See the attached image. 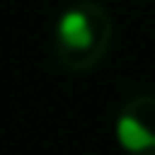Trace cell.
I'll list each match as a JSON object with an SVG mask.
<instances>
[{
  "instance_id": "cell-1",
  "label": "cell",
  "mask_w": 155,
  "mask_h": 155,
  "mask_svg": "<svg viewBox=\"0 0 155 155\" xmlns=\"http://www.w3.org/2000/svg\"><path fill=\"white\" fill-rule=\"evenodd\" d=\"M113 40H116V25L110 9L97 0H76L55 21L52 55L64 73L85 76L107 61Z\"/></svg>"
},
{
  "instance_id": "cell-2",
  "label": "cell",
  "mask_w": 155,
  "mask_h": 155,
  "mask_svg": "<svg viewBox=\"0 0 155 155\" xmlns=\"http://www.w3.org/2000/svg\"><path fill=\"white\" fill-rule=\"evenodd\" d=\"M116 140L128 155H155V94H131L116 116Z\"/></svg>"
}]
</instances>
